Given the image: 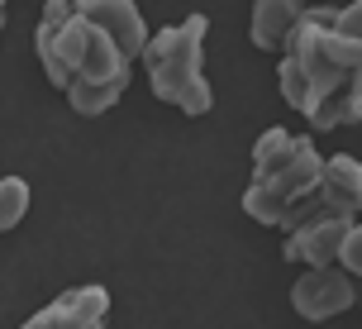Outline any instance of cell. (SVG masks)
<instances>
[{
    "mask_svg": "<svg viewBox=\"0 0 362 329\" xmlns=\"http://www.w3.org/2000/svg\"><path fill=\"white\" fill-rule=\"evenodd\" d=\"M29 210V182L24 177H5L0 182V229H15Z\"/></svg>",
    "mask_w": 362,
    "mask_h": 329,
    "instance_id": "cell-11",
    "label": "cell"
},
{
    "mask_svg": "<svg viewBox=\"0 0 362 329\" xmlns=\"http://www.w3.org/2000/svg\"><path fill=\"white\" fill-rule=\"evenodd\" d=\"M325 153L315 148L310 134L291 129H267L253 144V177L243 186V215L291 234L296 219L315 201V191L325 182Z\"/></svg>",
    "mask_w": 362,
    "mask_h": 329,
    "instance_id": "cell-2",
    "label": "cell"
},
{
    "mask_svg": "<svg viewBox=\"0 0 362 329\" xmlns=\"http://www.w3.org/2000/svg\"><path fill=\"white\" fill-rule=\"evenodd\" d=\"M329 24H334L339 34H348V38L362 43V0H353V5H344V10H329Z\"/></svg>",
    "mask_w": 362,
    "mask_h": 329,
    "instance_id": "cell-12",
    "label": "cell"
},
{
    "mask_svg": "<svg viewBox=\"0 0 362 329\" xmlns=\"http://www.w3.org/2000/svg\"><path fill=\"white\" fill-rule=\"evenodd\" d=\"M276 86L315 134L362 125V43L329 24V5H310L276 67Z\"/></svg>",
    "mask_w": 362,
    "mask_h": 329,
    "instance_id": "cell-1",
    "label": "cell"
},
{
    "mask_svg": "<svg viewBox=\"0 0 362 329\" xmlns=\"http://www.w3.org/2000/svg\"><path fill=\"white\" fill-rule=\"evenodd\" d=\"M19 329H115L110 325V292L105 287H72L57 301H48L38 315H29Z\"/></svg>",
    "mask_w": 362,
    "mask_h": 329,
    "instance_id": "cell-7",
    "label": "cell"
},
{
    "mask_svg": "<svg viewBox=\"0 0 362 329\" xmlns=\"http://www.w3.org/2000/svg\"><path fill=\"white\" fill-rule=\"evenodd\" d=\"M358 215H362V163L348 158V153H329L325 182L315 191V201L300 210L296 229H305L315 219H353V224H358ZM296 229H291V234H296Z\"/></svg>",
    "mask_w": 362,
    "mask_h": 329,
    "instance_id": "cell-5",
    "label": "cell"
},
{
    "mask_svg": "<svg viewBox=\"0 0 362 329\" xmlns=\"http://www.w3.org/2000/svg\"><path fill=\"white\" fill-rule=\"evenodd\" d=\"M305 19H310V5H300V0H257L248 38H253V48H262V53L286 57L291 38H296V29Z\"/></svg>",
    "mask_w": 362,
    "mask_h": 329,
    "instance_id": "cell-10",
    "label": "cell"
},
{
    "mask_svg": "<svg viewBox=\"0 0 362 329\" xmlns=\"http://www.w3.org/2000/svg\"><path fill=\"white\" fill-rule=\"evenodd\" d=\"M348 229H353V219H315V224H305V229L286 234V262H296L300 272L339 267V253H344Z\"/></svg>",
    "mask_w": 362,
    "mask_h": 329,
    "instance_id": "cell-9",
    "label": "cell"
},
{
    "mask_svg": "<svg viewBox=\"0 0 362 329\" xmlns=\"http://www.w3.org/2000/svg\"><path fill=\"white\" fill-rule=\"evenodd\" d=\"M358 311H362V287H358Z\"/></svg>",
    "mask_w": 362,
    "mask_h": 329,
    "instance_id": "cell-13",
    "label": "cell"
},
{
    "mask_svg": "<svg viewBox=\"0 0 362 329\" xmlns=\"http://www.w3.org/2000/svg\"><path fill=\"white\" fill-rule=\"evenodd\" d=\"M34 53L62 96L72 86H115V81H129V72H134V62L119 53V43L105 29H95L76 10V0L43 5V19L34 29Z\"/></svg>",
    "mask_w": 362,
    "mask_h": 329,
    "instance_id": "cell-3",
    "label": "cell"
},
{
    "mask_svg": "<svg viewBox=\"0 0 362 329\" xmlns=\"http://www.w3.org/2000/svg\"><path fill=\"white\" fill-rule=\"evenodd\" d=\"M205 34H210V19L191 15L181 24H167L148 38V53H144V72L148 86L158 100L177 105L181 115H210L215 105V91L205 81Z\"/></svg>",
    "mask_w": 362,
    "mask_h": 329,
    "instance_id": "cell-4",
    "label": "cell"
},
{
    "mask_svg": "<svg viewBox=\"0 0 362 329\" xmlns=\"http://www.w3.org/2000/svg\"><path fill=\"white\" fill-rule=\"evenodd\" d=\"M76 10H81L95 29H105V34L119 43V53H124L129 62H144L153 29L144 24V15H139L129 0H76Z\"/></svg>",
    "mask_w": 362,
    "mask_h": 329,
    "instance_id": "cell-8",
    "label": "cell"
},
{
    "mask_svg": "<svg viewBox=\"0 0 362 329\" xmlns=\"http://www.w3.org/2000/svg\"><path fill=\"white\" fill-rule=\"evenodd\" d=\"M291 311L310 320V325H325L344 311H358V282L344 272V267H315V272H300L296 287H291Z\"/></svg>",
    "mask_w": 362,
    "mask_h": 329,
    "instance_id": "cell-6",
    "label": "cell"
}]
</instances>
